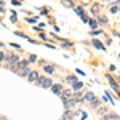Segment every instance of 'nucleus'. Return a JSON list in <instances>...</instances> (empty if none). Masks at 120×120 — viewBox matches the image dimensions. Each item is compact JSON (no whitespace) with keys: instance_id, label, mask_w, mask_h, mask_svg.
<instances>
[{"instance_id":"4468645a","label":"nucleus","mask_w":120,"mask_h":120,"mask_svg":"<svg viewBox=\"0 0 120 120\" xmlns=\"http://www.w3.org/2000/svg\"><path fill=\"white\" fill-rule=\"evenodd\" d=\"M98 104H99V101H98V99H94V101H91V106H94V107H96Z\"/></svg>"},{"instance_id":"f257e3e1","label":"nucleus","mask_w":120,"mask_h":120,"mask_svg":"<svg viewBox=\"0 0 120 120\" xmlns=\"http://www.w3.org/2000/svg\"><path fill=\"white\" fill-rule=\"evenodd\" d=\"M43 88H50V86H53V83H51V79L50 77H38V80H37Z\"/></svg>"},{"instance_id":"ddd939ff","label":"nucleus","mask_w":120,"mask_h":120,"mask_svg":"<svg viewBox=\"0 0 120 120\" xmlns=\"http://www.w3.org/2000/svg\"><path fill=\"white\" fill-rule=\"evenodd\" d=\"M71 117H72V114H71V111L67 109V112H66V119H71Z\"/></svg>"},{"instance_id":"0eeeda50","label":"nucleus","mask_w":120,"mask_h":120,"mask_svg":"<svg viewBox=\"0 0 120 120\" xmlns=\"http://www.w3.org/2000/svg\"><path fill=\"white\" fill-rule=\"evenodd\" d=\"M82 86H83V85H82L80 82H75V83H74V86H72V90H74V91H79Z\"/></svg>"},{"instance_id":"39448f33","label":"nucleus","mask_w":120,"mask_h":120,"mask_svg":"<svg viewBox=\"0 0 120 120\" xmlns=\"http://www.w3.org/2000/svg\"><path fill=\"white\" fill-rule=\"evenodd\" d=\"M27 79H29V82H35V80H38V74L34 71V72H30V74H29Z\"/></svg>"},{"instance_id":"7ed1b4c3","label":"nucleus","mask_w":120,"mask_h":120,"mask_svg":"<svg viewBox=\"0 0 120 120\" xmlns=\"http://www.w3.org/2000/svg\"><path fill=\"white\" fill-rule=\"evenodd\" d=\"M61 96H63L66 101H67V99H71V98H72V91H71V90H63Z\"/></svg>"},{"instance_id":"9b49d317","label":"nucleus","mask_w":120,"mask_h":120,"mask_svg":"<svg viewBox=\"0 0 120 120\" xmlns=\"http://www.w3.org/2000/svg\"><path fill=\"white\" fill-rule=\"evenodd\" d=\"M63 5H64V7H72V3H71L69 0H63Z\"/></svg>"},{"instance_id":"9d476101","label":"nucleus","mask_w":120,"mask_h":120,"mask_svg":"<svg viewBox=\"0 0 120 120\" xmlns=\"http://www.w3.org/2000/svg\"><path fill=\"white\" fill-rule=\"evenodd\" d=\"M93 43H94V46H96V48H99V50H104V46H102L101 43L98 42V40H93Z\"/></svg>"},{"instance_id":"f03ea898","label":"nucleus","mask_w":120,"mask_h":120,"mask_svg":"<svg viewBox=\"0 0 120 120\" xmlns=\"http://www.w3.org/2000/svg\"><path fill=\"white\" fill-rule=\"evenodd\" d=\"M51 88H53V93H55V94H59V96H61V93H63V86H61V83H56V85L51 86Z\"/></svg>"},{"instance_id":"1a4fd4ad","label":"nucleus","mask_w":120,"mask_h":120,"mask_svg":"<svg viewBox=\"0 0 120 120\" xmlns=\"http://www.w3.org/2000/svg\"><path fill=\"white\" fill-rule=\"evenodd\" d=\"M67 82H69V83H75V82H77V77H74V75H69V77H67Z\"/></svg>"},{"instance_id":"20e7f679","label":"nucleus","mask_w":120,"mask_h":120,"mask_svg":"<svg viewBox=\"0 0 120 120\" xmlns=\"http://www.w3.org/2000/svg\"><path fill=\"white\" fill-rule=\"evenodd\" d=\"M83 99H85V101H90V102H91V101H94L96 98H94V94H93L91 91H88L86 94H85V96H83Z\"/></svg>"},{"instance_id":"423d86ee","label":"nucleus","mask_w":120,"mask_h":120,"mask_svg":"<svg viewBox=\"0 0 120 120\" xmlns=\"http://www.w3.org/2000/svg\"><path fill=\"white\" fill-rule=\"evenodd\" d=\"M19 74L22 75V77H29V74H30V71H29L27 67H22V69L19 71Z\"/></svg>"},{"instance_id":"f8f14e48","label":"nucleus","mask_w":120,"mask_h":120,"mask_svg":"<svg viewBox=\"0 0 120 120\" xmlns=\"http://www.w3.org/2000/svg\"><path fill=\"white\" fill-rule=\"evenodd\" d=\"M45 71L46 72H53V67L51 66H45Z\"/></svg>"},{"instance_id":"6e6552de","label":"nucleus","mask_w":120,"mask_h":120,"mask_svg":"<svg viewBox=\"0 0 120 120\" xmlns=\"http://www.w3.org/2000/svg\"><path fill=\"white\" fill-rule=\"evenodd\" d=\"M27 61H18V67L19 69H22V67H27Z\"/></svg>"}]
</instances>
